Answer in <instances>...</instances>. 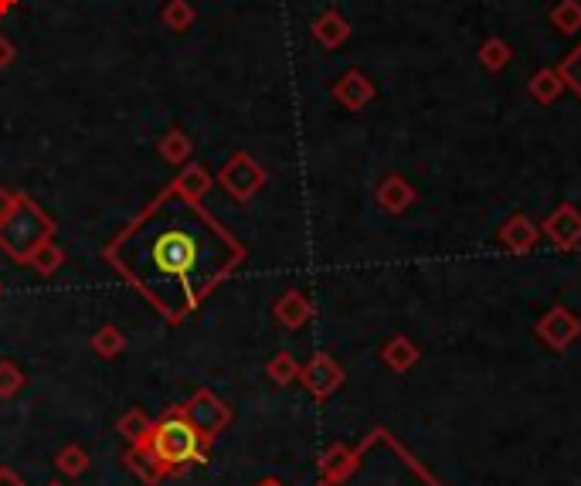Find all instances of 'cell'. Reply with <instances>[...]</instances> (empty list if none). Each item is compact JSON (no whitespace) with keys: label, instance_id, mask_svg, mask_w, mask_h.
<instances>
[{"label":"cell","instance_id":"obj_11","mask_svg":"<svg viewBox=\"0 0 581 486\" xmlns=\"http://www.w3.org/2000/svg\"><path fill=\"white\" fill-rule=\"evenodd\" d=\"M537 238H541V228H537L527 215H520V211H517V215H510L507 221H503V228H500L503 249L514 252V255L534 252L537 249Z\"/></svg>","mask_w":581,"mask_h":486},{"label":"cell","instance_id":"obj_33","mask_svg":"<svg viewBox=\"0 0 581 486\" xmlns=\"http://www.w3.org/2000/svg\"><path fill=\"white\" fill-rule=\"evenodd\" d=\"M259 486H283V483H279V480H266V483H259Z\"/></svg>","mask_w":581,"mask_h":486},{"label":"cell","instance_id":"obj_2","mask_svg":"<svg viewBox=\"0 0 581 486\" xmlns=\"http://www.w3.org/2000/svg\"><path fill=\"white\" fill-rule=\"evenodd\" d=\"M51 232H55V225H51L28 198L11 194V208H7L4 221H0V245H4V252L11 255V259L28 262L31 252L38 249L41 242H48Z\"/></svg>","mask_w":581,"mask_h":486},{"label":"cell","instance_id":"obj_17","mask_svg":"<svg viewBox=\"0 0 581 486\" xmlns=\"http://www.w3.org/2000/svg\"><path fill=\"white\" fill-rule=\"evenodd\" d=\"M323 486H333L347 476V470L354 466V453L347 446H330L327 456H323Z\"/></svg>","mask_w":581,"mask_h":486},{"label":"cell","instance_id":"obj_28","mask_svg":"<svg viewBox=\"0 0 581 486\" xmlns=\"http://www.w3.org/2000/svg\"><path fill=\"white\" fill-rule=\"evenodd\" d=\"M164 21H167V24H170V28H174V31H184L187 24L194 21V11H187V4H184V0H174V4H170L167 11H164Z\"/></svg>","mask_w":581,"mask_h":486},{"label":"cell","instance_id":"obj_19","mask_svg":"<svg viewBox=\"0 0 581 486\" xmlns=\"http://www.w3.org/2000/svg\"><path fill=\"white\" fill-rule=\"evenodd\" d=\"M548 17L561 34H578L581 31V0H558Z\"/></svg>","mask_w":581,"mask_h":486},{"label":"cell","instance_id":"obj_7","mask_svg":"<svg viewBox=\"0 0 581 486\" xmlns=\"http://www.w3.org/2000/svg\"><path fill=\"white\" fill-rule=\"evenodd\" d=\"M299 381L310 388L313 398H320L323 402V398H330L333 391L344 385V368H340L330 354H316L306 368H299Z\"/></svg>","mask_w":581,"mask_h":486},{"label":"cell","instance_id":"obj_29","mask_svg":"<svg viewBox=\"0 0 581 486\" xmlns=\"http://www.w3.org/2000/svg\"><path fill=\"white\" fill-rule=\"evenodd\" d=\"M21 385H24L21 371H17L14 364H0V395H14Z\"/></svg>","mask_w":581,"mask_h":486},{"label":"cell","instance_id":"obj_22","mask_svg":"<svg viewBox=\"0 0 581 486\" xmlns=\"http://www.w3.org/2000/svg\"><path fill=\"white\" fill-rule=\"evenodd\" d=\"M119 432H123L126 439H130V442H136V446H140V442H147V439H150V432H153V422L147 419V415H140V412H130V415H123V419H119Z\"/></svg>","mask_w":581,"mask_h":486},{"label":"cell","instance_id":"obj_34","mask_svg":"<svg viewBox=\"0 0 581 486\" xmlns=\"http://www.w3.org/2000/svg\"><path fill=\"white\" fill-rule=\"evenodd\" d=\"M51 486H62V483H51Z\"/></svg>","mask_w":581,"mask_h":486},{"label":"cell","instance_id":"obj_30","mask_svg":"<svg viewBox=\"0 0 581 486\" xmlns=\"http://www.w3.org/2000/svg\"><path fill=\"white\" fill-rule=\"evenodd\" d=\"M160 153L170 160H184V153H187V140L181 133H170V140L167 143H160Z\"/></svg>","mask_w":581,"mask_h":486},{"label":"cell","instance_id":"obj_24","mask_svg":"<svg viewBox=\"0 0 581 486\" xmlns=\"http://www.w3.org/2000/svg\"><path fill=\"white\" fill-rule=\"evenodd\" d=\"M28 262L41 272V276H51V272L62 266V249H58V245H51V242H41L38 249L31 252Z\"/></svg>","mask_w":581,"mask_h":486},{"label":"cell","instance_id":"obj_21","mask_svg":"<svg viewBox=\"0 0 581 486\" xmlns=\"http://www.w3.org/2000/svg\"><path fill=\"white\" fill-rule=\"evenodd\" d=\"M174 187H177V191H184L187 198H194V201H198L201 194H204V191H208V187H211V177L204 174V170H201L198 164H191V167H187L184 174H181V181H177Z\"/></svg>","mask_w":581,"mask_h":486},{"label":"cell","instance_id":"obj_13","mask_svg":"<svg viewBox=\"0 0 581 486\" xmlns=\"http://www.w3.org/2000/svg\"><path fill=\"white\" fill-rule=\"evenodd\" d=\"M313 38L320 41L323 48H340L344 41L350 38V24H347V17L340 14V11H327V14H320L313 21Z\"/></svg>","mask_w":581,"mask_h":486},{"label":"cell","instance_id":"obj_10","mask_svg":"<svg viewBox=\"0 0 581 486\" xmlns=\"http://www.w3.org/2000/svg\"><path fill=\"white\" fill-rule=\"evenodd\" d=\"M333 99H337L344 109H350V113H357V109H364L367 102L374 99V82L367 79L364 72L350 68V72H344L337 82H333Z\"/></svg>","mask_w":581,"mask_h":486},{"label":"cell","instance_id":"obj_12","mask_svg":"<svg viewBox=\"0 0 581 486\" xmlns=\"http://www.w3.org/2000/svg\"><path fill=\"white\" fill-rule=\"evenodd\" d=\"M415 198H418V191L401 174L384 177L381 187H378V204L388 211V215H401L405 208H412Z\"/></svg>","mask_w":581,"mask_h":486},{"label":"cell","instance_id":"obj_8","mask_svg":"<svg viewBox=\"0 0 581 486\" xmlns=\"http://www.w3.org/2000/svg\"><path fill=\"white\" fill-rule=\"evenodd\" d=\"M541 235H548L551 242L565 252L578 249L581 245V211L575 208V204H558V208L544 218Z\"/></svg>","mask_w":581,"mask_h":486},{"label":"cell","instance_id":"obj_5","mask_svg":"<svg viewBox=\"0 0 581 486\" xmlns=\"http://www.w3.org/2000/svg\"><path fill=\"white\" fill-rule=\"evenodd\" d=\"M534 330L544 344L554 347V351H568V347L581 337V320H578V313L568 310V306H551V310L537 320Z\"/></svg>","mask_w":581,"mask_h":486},{"label":"cell","instance_id":"obj_14","mask_svg":"<svg viewBox=\"0 0 581 486\" xmlns=\"http://www.w3.org/2000/svg\"><path fill=\"white\" fill-rule=\"evenodd\" d=\"M527 92H531L534 102L551 106V102H558L561 92H565V79H561L558 68H537L531 75V82H527Z\"/></svg>","mask_w":581,"mask_h":486},{"label":"cell","instance_id":"obj_6","mask_svg":"<svg viewBox=\"0 0 581 486\" xmlns=\"http://www.w3.org/2000/svg\"><path fill=\"white\" fill-rule=\"evenodd\" d=\"M184 419L198 429V436L204 442H208L211 436H218V429H225L228 419H232V412H228L225 402H218L211 391H198L194 402L184 408Z\"/></svg>","mask_w":581,"mask_h":486},{"label":"cell","instance_id":"obj_27","mask_svg":"<svg viewBox=\"0 0 581 486\" xmlns=\"http://www.w3.org/2000/svg\"><path fill=\"white\" fill-rule=\"evenodd\" d=\"M123 334H119L116 327H102L99 334H96V340H92V347H96V351L102 354V357H116L119 351H123Z\"/></svg>","mask_w":581,"mask_h":486},{"label":"cell","instance_id":"obj_4","mask_svg":"<svg viewBox=\"0 0 581 486\" xmlns=\"http://www.w3.org/2000/svg\"><path fill=\"white\" fill-rule=\"evenodd\" d=\"M381 453L384 459H378L381 466L374 470V476L371 480L364 476L357 486H442L418 459H412L395 439H391L388 429L381 432Z\"/></svg>","mask_w":581,"mask_h":486},{"label":"cell","instance_id":"obj_9","mask_svg":"<svg viewBox=\"0 0 581 486\" xmlns=\"http://www.w3.org/2000/svg\"><path fill=\"white\" fill-rule=\"evenodd\" d=\"M262 181H266L262 167L255 164L252 157H245V153L232 157V164H228L225 174H221V184H225L228 191L235 194V198H252V194L262 187Z\"/></svg>","mask_w":581,"mask_h":486},{"label":"cell","instance_id":"obj_15","mask_svg":"<svg viewBox=\"0 0 581 486\" xmlns=\"http://www.w3.org/2000/svg\"><path fill=\"white\" fill-rule=\"evenodd\" d=\"M276 317H279V323H283V327L296 330V327H303V323L313 317V306H310V300H306L303 293L289 289L283 300L276 303Z\"/></svg>","mask_w":581,"mask_h":486},{"label":"cell","instance_id":"obj_23","mask_svg":"<svg viewBox=\"0 0 581 486\" xmlns=\"http://www.w3.org/2000/svg\"><path fill=\"white\" fill-rule=\"evenodd\" d=\"M558 72H561V79H565V89L575 92V96L581 99V45L568 51L565 62L558 65Z\"/></svg>","mask_w":581,"mask_h":486},{"label":"cell","instance_id":"obj_18","mask_svg":"<svg viewBox=\"0 0 581 486\" xmlns=\"http://www.w3.org/2000/svg\"><path fill=\"white\" fill-rule=\"evenodd\" d=\"M130 470L140 476L143 483H157L160 476H164V463H160L157 456H153V449L147 446V442H140L136 446V453H130Z\"/></svg>","mask_w":581,"mask_h":486},{"label":"cell","instance_id":"obj_16","mask_svg":"<svg viewBox=\"0 0 581 486\" xmlns=\"http://www.w3.org/2000/svg\"><path fill=\"white\" fill-rule=\"evenodd\" d=\"M381 361L388 364L391 371H412L418 364V347L408 337H391L388 344L381 347Z\"/></svg>","mask_w":581,"mask_h":486},{"label":"cell","instance_id":"obj_20","mask_svg":"<svg viewBox=\"0 0 581 486\" xmlns=\"http://www.w3.org/2000/svg\"><path fill=\"white\" fill-rule=\"evenodd\" d=\"M510 58H514V48L503 38H486L480 45V62L486 72H503V68L510 65Z\"/></svg>","mask_w":581,"mask_h":486},{"label":"cell","instance_id":"obj_25","mask_svg":"<svg viewBox=\"0 0 581 486\" xmlns=\"http://www.w3.org/2000/svg\"><path fill=\"white\" fill-rule=\"evenodd\" d=\"M269 378L276 381V385H289V381L299 378V364L293 361V354H276L269 361Z\"/></svg>","mask_w":581,"mask_h":486},{"label":"cell","instance_id":"obj_31","mask_svg":"<svg viewBox=\"0 0 581 486\" xmlns=\"http://www.w3.org/2000/svg\"><path fill=\"white\" fill-rule=\"evenodd\" d=\"M0 486H21V480L11 470H0Z\"/></svg>","mask_w":581,"mask_h":486},{"label":"cell","instance_id":"obj_32","mask_svg":"<svg viewBox=\"0 0 581 486\" xmlns=\"http://www.w3.org/2000/svg\"><path fill=\"white\" fill-rule=\"evenodd\" d=\"M7 208H11V194L0 187V221H4V215H7Z\"/></svg>","mask_w":581,"mask_h":486},{"label":"cell","instance_id":"obj_26","mask_svg":"<svg viewBox=\"0 0 581 486\" xmlns=\"http://www.w3.org/2000/svg\"><path fill=\"white\" fill-rule=\"evenodd\" d=\"M58 466H62V473L68 476H82L89 470V453H85L82 446H65L62 453H58Z\"/></svg>","mask_w":581,"mask_h":486},{"label":"cell","instance_id":"obj_3","mask_svg":"<svg viewBox=\"0 0 581 486\" xmlns=\"http://www.w3.org/2000/svg\"><path fill=\"white\" fill-rule=\"evenodd\" d=\"M147 446L153 449V456L164 463V470H181L187 463H201L204 459L201 453L204 439L198 436V429L184 419V412H177L160 425H153Z\"/></svg>","mask_w":581,"mask_h":486},{"label":"cell","instance_id":"obj_1","mask_svg":"<svg viewBox=\"0 0 581 486\" xmlns=\"http://www.w3.org/2000/svg\"><path fill=\"white\" fill-rule=\"evenodd\" d=\"M106 259L170 323H181L245 259V249L208 218L198 201L167 187L130 228H123L106 249Z\"/></svg>","mask_w":581,"mask_h":486}]
</instances>
